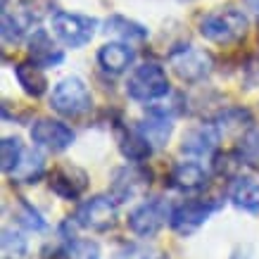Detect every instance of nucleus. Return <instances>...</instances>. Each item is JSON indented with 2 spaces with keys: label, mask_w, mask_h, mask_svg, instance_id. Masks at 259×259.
Listing matches in <instances>:
<instances>
[{
  "label": "nucleus",
  "mask_w": 259,
  "mask_h": 259,
  "mask_svg": "<svg viewBox=\"0 0 259 259\" xmlns=\"http://www.w3.org/2000/svg\"><path fill=\"white\" fill-rule=\"evenodd\" d=\"M228 200L243 212L259 214V176L254 174L236 176L228 188Z\"/></svg>",
  "instance_id": "17"
},
{
  "label": "nucleus",
  "mask_w": 259,
  "mask_h": 259,
  "mask_svg": "<svg viewBox=\"0 0 259 259\" xmlns=\"http://www.w3.org/2000/svg\"><path fill=\"white\" fill-rule=\"evenodd\" d=\"M148 186H150V171H145L141 164L131 162V166H121V169L112 174L110 195L117 202H128L136 195H141Z\"/></svg>",
  "instance_id": "12"
},
{
  "label": "nucleus",
  "mask_w": 259,
  "mask_h": 259,
  "mask_svg": "<svg viewBox=\"0 0 259 259\" xmlns=\"http://www.w3.org/2000/svg\"><path fill=\"white\" fill-rule=\"evenodd\" d=\"M236 159L245 166L259 169V126H250L236 145Z\"/></svg>",
  "instance_id": "22"
},
{
  "label": "nucleus",
  "mask_w": 259,
  "mask_h": 259,
  "mask_svg": "<svg viewBox=\"0 0 259 259\" xmlns=\"http://www.w3.org/2000/svg\"><path fill=\"white\" fill-rule=\"evenodd\" d=\"M169 214L171 209L166 207V202L162 197H150L143 200L138 207H134L128 212V231L138 238H155L162 228L169 224Z\"/></svg>",
  "instance_id": "7"
},
{
  "label": "nucleus",
  "mask_w": 259,
  "mask_h": 259,
  "mask_svg": "<svg viewBox=\"0 0 259 259\" xmlns=\"http://www.w3.org/2000/svg\"><path fill=\"white\" fill-rule=\"evenodd\" d=\"M169 67L183 83H200L214 69V57L195 46H181L169 53Z\"/></svg>",
  "instance_id": "6"
},
{
  "label": "nucleus",
  "mask_w": 259,
  "mask_h": 259,
  "mask_svg": "<svg viewBox=\"0 0 259 259\" xmlns=\"http://www.w3.org/2000/svg\"><path fill=\"white\" fill-rule=\"evenodd\" d=\"M15 219H17V224H22L26 231H46V226H48L38 209H36L33 204H29L26 200H19V207L15 209Z\"/></svg>",
  "instance_id": "28"
},
{
  "label": "nucleus",
  "mask_w": 259,
  "mask_h": 259,
  "mask_svg": "<svg viewBox=\"0 0 259 259\" xmlns=\"http://www.w3.org/2000/svg\"><path fill=\"white\" fill-rule=\"evenodd\" d=\"M221 141V128L214 121H204V124L190 126L188 131L181 138V152L188 157H212L214 152L219 150Z\"/></svg>",
  "instance_id": "10"
},
{
  "label": "nucleus",
  "mask_w": 259,
  "mask_h": 259,
  "mask_svg": "<svg viewBox=\"0 0 259 259\" xmlns=\"http://www.w3.org/2000/svg\"><path fill=\"white\" fill-rule=\"evenodd\" d=\"M136 126L150 141V145L157 150V148H164L166 143H169V138H171L174 117H171V112H166L164 107H152L148 112V117H143Z\"/></svg>",
  "instance_id": "14"
},
{
  "label": "nucleus",
  "mask_w": 259,
  "mask_h": 259,
  "mask_svg": "<svg viewBox=\"0 0 259 259\" xmlns=\"http://www.w3.org/2000/svg\"><path fill=\"white\" fill-rule=\"evenodd\" d=\"M171 93V83L166 76V69L159 67L157 62H145L131 71V76L126 81V95L134 102L150 105Z\"/></svg>",
  "instance_id": "2"
},
{
  "label": "nucleus",
  "mask_w": 259,
  "mask_h": 259,
  "mask_svg": "<svg viewBox=\"0 0 259 259\" xmlns=\"http://www.w3.org/2000/svg\"><path fill=\"white\" fill-rule=\"evenodd\" d=\"M48 186L62 200H79L88 188V174L76 164H57L48 174Z\"/></svg>",
  "instance_id": "11"
},
{
  "label": "nucleus",
  "mask_w": 259,
  "mask_h": 259,
  "mask_svg": "<svg viewBox=\"0 0 259 259\" xmlns=\"http://www.w3.org/2000/svg\"><path fill=\"white\" fill-rule=\"evenodd\" d=\"M245 5H247V8H250L252 12L259 17V0H245Z\"/></svg>",
  "instance_id": "30"
},
{
  "label": "nucleus",
  "mask_w": 259,
  "mask_h": 259,
  "mask_svg": "<svg viewBox=\"0 0 259 259\" xmlns=\"http://www.w3.org/2000/svg\"><path fill=\"white\" fill-rule=\"evenodd\" d=\"M29 252L26 238L15 228H3V259H24Z\"/></svg>",
  "instance_id": "25"
},
{
  "label": "nucleus",
  "mask_w": 259,
  "mask_h": 259,
  "mask_svg": "<svg viewBox=\"0 0 259 259\" xmlns=\"http://www.w3.org/2000/svg\"><path fill=\"white\" fill-rule=\"evenodd\" d=\"M212 121L219 128H231V126H247L252 124V114L250 110H245V107H236V105H231V107H224V110H219L217 114L212 117Z\"/></svg>",
  "instance_id": "26"
},
{
  "label": "nucleus",
  "mask_w": 259,
  "mask_h": 259,
  "mask_svg": "<svg viewBox=\"0 0 259 259\" xmlns=\"http://www.w3.org/2000/svg\"><path fill=\"white\" fill-rule=\"evenodd\" d=\"M29 31V19H24L19 15H10L3 12V40L5 43H19Z\"/></svg>",
  "instance_id": "27"
},
{
  "label": "nucleus",
  "mask_w": 259,
  "mask_h": 259,
  "mask_svg": "<svg viewBox=\"0 0 259 259\" xmlns=\"http://www.w3.org/2000/svg\"><path fill=\"white\" fill-rule=\"evenodd\" d=\"M24 143L17 138V136H5L3 143H0V166H3V174H12L19 166V162L24 159Z\"/></svg>",
  "instance_id": "24"
},
{
  "label": "nucleus",
  "mask_w": 259,
  "mask_h": 259,
  "mask_svg": "<svg viewBox=\"0 0 259 259\" xmlns=\"http://www.w3.org/2000/svg\"><path fill=\"white\" fill-rule=\"evenodd\" d=\"M26 50L33 64H38L43 69L48 67H60L64 62V53L55 46V40L50 38L46 29H33V33L26 40Z\"/></svg>",
  "instance_id": "15"
},
{
  "label": "nucleus",
  "mask_w": 259,
  "mask_h": 259,
  "mask_svg": "<svg viewBox=\"0 0 259 259\" xmlns=\"http://www.w3.org/2000/svg\"><path fill=\"white\" fill-rule=\"evenodd\" d=\"M209 183V174L200 162L193 159H183L176 162L169 171V186L179 193H197Z\"/></svg>",
  "instance_id": "13"
},
{
  "label": "nucleus",
  "mask_w": 259,
  "mask_h": 259,
  "mask_svg": "<svg viewBox=\"0 0 259 259\" xmlns=\"http://www.w3.org/2000/svg\"><path fill=\"white\" fill-rule=\"evenodd\" d=\"M76 134H74V128L67 126L64 121L60 119H50V117H40L33 121L31 126V141L36 148L46 150V152H64L67 148H71V143H74Z\"/></svg>",
  "instance_id": "9"
},
{
  "label": "nucleus",
  "mask_w": 259,
  "mask_h": 259,
  "mask_svg": "<svg viewBox=\"0 0 259 259\" xmlns=\"http://www.w3.org/2000/svg\"><path fill=\"white\" fill-rule=\"evenodd\" d=\"M43 176H46V162H43V155H40V152H33V150L31 152H24V159L19 162V166L10 174L12 183H26V186L38 183Z\"/></svg>",
  "instance_id": "21"
},
{
  "label": "nucleus",
  "mask_w": 259,
  "mask_h": 259,
  "mask_svg": "<svg viewBox=\"0 0 259 259\" xmlns=\"http://www.w3.org/2000/svg\"><path fill=\"white\" fill-rule=\"evenodd\" d=\"M15 76H17V83L22 86V91L29 98L38 100L43 95L48 93V79L43 74V67L33 62H22L15 67Z\"/></svg>",
  "instance_id": "19"
},
{
  "label": "nucleus",
  "mask_w": 259,
  "mask_h": 259,
  "mask_svg": "<svg viewBox=\"0 0 259 259\" xmlns=\"http://www.w3.org/2000/svg\"><path fill=\"white\" fill-rule=\"evenodd\" d=\"M105 33L107 36H117L119 40H126V43H134V40H145L150 36L148 26L134 22L124 15H110L105 19Z\"/></svg>",
  "instance_id": "20"
},
{
  "label": "nucleus",
  "mask_w": 259,
  "mask_h": 259,
  "mask_svg": "<svg viewBox=\"0 0 259 259\" xmlns=\"http://www.w3.org/2000/svg\"><path fill=\"white\" fill-rule=\"evenodd\" d=\"M64 259H100V245L91 238H64Z\"/></svg>",
  "instance_id": "23"
},
{
  "label": "nucleus",
  "mask_w": 259,
  "mask_h": 259,
  "mask_svg": "<svg viewBox=\"0 0 259 259\" xmlns=\"http://www.w3.org/2000/svg\"><path fill=\"white\" fill-rule=\"evenodd\" d=\"M50 107L64 119H81L93 110V95L83 79L67 76V79L57 81L53 88Z\"/></svg>",
  "instance_id": "3"
},
{
  "label": "nucleus",
  "mask_w": 259,
  "mask_h": 259,
  "mask_svg": "<svg viewBox=\"0 0 259 259\" xmlns=\"http://www.w3.org/2000/svg\"><path fill=\"white\" fill-rule=\"evenodd\" d=\"M143 259H169L166 254H145Z\"/></svg>",
  "instance_id": "31"
},
{
  "label": "nucleus",
  "mask_w": 259,
  "mask_h": 259,
  "mask_svg": "<svg viewBox=\"0 0 259 259\" xmlns=\"http://www.w3.org/2000/svg\"><path fill=\"white\" fill-rule=\"evenodd\" d=\"M219 207H221V202H212V200H183L176 207H171L169 228H171L174 233L188 238L200 226H204Z\"/></svg>",
  "instance_id": "8"
},
{
  "label": "nucleus",
  "mask_w": 259,
  "mask_h": 259,
  "mask_svg": "<svg viewBox=\"0 0 259 259\" xmlns=\"http://www.w3.org/2000/svg\"><path fill=\"white\" fill-rule=\"evenodd\" d=\"M50 29L55 33V38L62 46L79 50V48L88 46L95 36L98 29V19L86 15H76V12H64V10H55L50 15Z\"/></svg>",
  "instance_id": "4"
},
{
  "label": "nucleus",
  "mask_w": 259,
  "mask_h": 259,
  "mask_svg": "<svg viewBox=\"0 0 259 259\" xmlns=\"http://www.w3.org/2000/svg\"><path fill=\"white\" fill-rule=\"evenodd\" d=\"M136 60V50L131 48V43L126 40H114V43H105L98 50V64L105 74L119 76L124 74Z\"/></svg>",
  "instance_id": "16"
},
{
  "label": "nucleus",
  "mask_w": 259,
  "mask_h": 259,
  "mask_svg": "<svg viewBox=\"0 0 259 259\" xmlns=\"http://www.w3.org/2000/svg\"><path fill=\"white\" fill-rule=\"evenodd\" d=\"M247 29H250L247 15L231 5L212 10L200 19V36L217 46H233L238 40H243L247 36Z\"/></svg>",
  "instance_id": "1"
},
{
  "label": "nucleus",
  "mask_w": 259,
  "mask_h": 259,
  "mask_svg": "<svg viewBox=\"0 0 259 259\" xmlns=\"http://www.w3.org/2000/svg\"><path fill=\"white\" fill-rule=\"evenodd\" d=\"M40 259H64L62 247H46L40 252Z\"/></svg>",
  "instance_id": "29"
},
{
  "label": "nucleus",
  "mask_w": 259,
  "mask_h": 259,
  "mask_svg": "<svg viewBox=\"0 0 259 259\" xmlns=\"http://www.w3.org/2000/svg\"><path fill=\"white\" fill-rule=\"evenodd\" d=\"M117 143H119V152L128 162H136V164H143L152 155V150H155L150 145L148 138L138 131V126H134V128L117 126Z\"/></svg>",
  "instance_id": "18"
},
{
  "label": "nucleus",
  "mask_w": 259,
  "mask_h": 259,
  "mask_svg": "<svg viewBox=\"0 0 259 259\" xmlns=\"http://www.w3.org/2000/svg\"><path fill=\"white\" fill-rule=\"evenodd\" d=\"M74 224L86 231H95V233H107L117 226L119 219V202L107 193V195H93L83 200L74 212Z\"/></svg>",
  "instance_id": "5"
}]
</instances>
